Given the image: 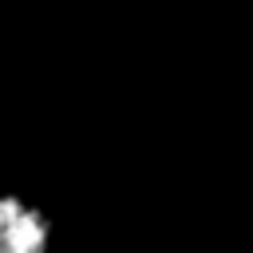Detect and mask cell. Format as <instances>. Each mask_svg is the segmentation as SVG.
<instances>
[{"label": "cell", "instance_id": "obj_1", "mask_svg": "<svg viewBox=\"0 0 253 253\" xmlns=\"http://www.w3.org/2000/svg\"><path fill=\"white\" fill-rule=\"evenodd\" d=\"M51 213L20 190H0V253H51Z\"/></svg>", "mask_w": 253, "mask_h": 253}]
</instances>
